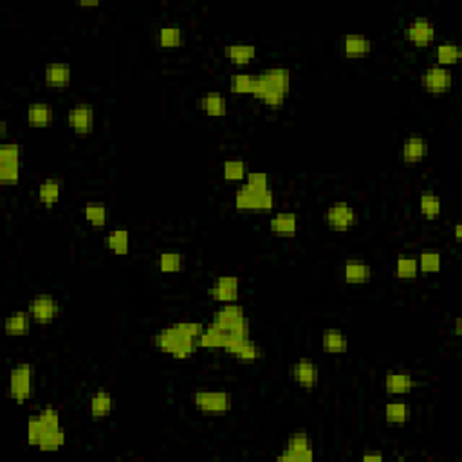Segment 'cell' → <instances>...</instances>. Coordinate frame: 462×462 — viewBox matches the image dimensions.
Segmentation results:
<instances>
[{
    "instance_id": "obj_27",
    "label": "cell",
    "mask_w": 462,
    "mask_h": 462,
    "mask_svg": "<svg viewBox=\"0 0 462 462\" xmlns=\"http://www.w3.org/2000/svg\"><path fill=\"white\" fill-rule=\"evenodd\" d=\"M31 322H33V316L29 311H13L6 318L4 332L8 336H25L31 329Z\"/></svg>"
},
{
    "instance_id": "obj_8",
    "label": "cell",
    "mask_w": 462,
    "mask_h": 462,
    "mask_svg": "<svg viewBox=\"0 0 462 462\" xmlns=\"http://www.w3.org/2000/svg\"><path fill=\"white\" fill-rule=\"evenodd\" d=\"M233 204L240 211H271L275 208L273 190L269 192H255L246 186H240L235 192Z\"/></svg>"
},
{
    "instance_id": "obj_45",
    "label": "cell",
    "mask_w": 462,
    "mask_h": 462,
    "mask_svg": "<svg viewBox=\"0 0 462 462\" xmlns=\"http://www.w3.org/2000/svg\"><path fill=\"white\" fill-rule=\"evenodd\" d=\"M38 419L42 421L44 428H55V426H60L62 425V417H60V412L58 410H55V408H42L40 412L37 414Z\"/></svg>"
},
{
    "instance_id": "obj_17",
    "label": "cell",
    "mask_w": 462,
    "mask_h": 462,
    "mask_svg": "<svg viewBox=\"0 0 462 462\" xmlns=\"http://www.w3.org/2000/svg\"><path fill=\"white\" fill-rule=\"evenodd\" d=\"M428 141L423 136L412 134L408 136L403 141V145H401L400 157L403 163L417 164L421 161H425V157L428 156Z\"/></svg>"
},
{
    "instance_id": "obj_36",
    "label": "cell",
    "mask_w": 462,
    "mask_h": 462,
    "mask_svg": "<svg viewBox=\"0 0 462 462\" xmlns=\"http://www.w3.org/2000/svg\"><path fill=\"white\" fill-rule=\"evenodd\" d=\"M419 211L421 215H425L426 219L433 220L441 217L442 211V201L437 194L433 192H423L419 195Z\"/></svg>"
},
{
    "instance_id": "obj_44",
    "label": "cell",
    "mask_w": 462,
    "mask_h": 462,
    "mask_svg": "<svg viewBox=\"0 0 462 462\" xmlns=\"http://www.w3.org/2000/svg\"><path fill=\"white\" fill-rule=\"evenodd\" d=\"M44 432H46V428H44L42 421L38 419L37 414H34V416H29V419H27V444L37 446L38 448Z\"/></svg>"
},
{
    "instance_id": "obj_28",
    "label": "cell",
    "mask_w": 462,
    "mask_h": 462,
    "mask_svg": "<svg viewBox=\"0 0 462 462\" xmlns=\"http://www.w3.org/2000/svg\"><path fill=\"white\" fill-rule=\"evenodd\" d=\"M322 349L327 354H345L349 350V340L340 329H325L322 334Z\"/></svg>"
},
{
    "instance_id": "obj_24",
    "label": "cell",
    "mask_w": 462,
    "mask_h": 462,
    "mask_svg": "<svg viewBox=\"0 0 462 462\" xmlns=\"http://www.w3.org/2000/svg\"><path fill=\"white\" fill-rule=\"evenodd\" d=\"M62 192H63L62 179H56V177L44 179L37 188L38 202L46 208H53L56 202L60 201V197H62Z\"/></svg>"
},
{
    "instance_id": "obj_35",
    "label": "cell",
    "mask_w": 462,
    "mask_h": 462,
    "mask_svg": "<svg viewBox=\"0 0 462 462\" xmlns=\"http://www.w3.org/2000/svg\"><path fill=\"white\" fill-rule=\"evenodd\" d=\"M67 441V433L62 425L55 426V428H47L44 432L42 439H40V444H38V450L40 451H58L60 448H63Z\"/></svg>"
},
{
    "instance_id": "obj_39",
    "label": "cell",
    "mask_w": 462,
    "mask_h": 462,
    "mask_svg": "<svg viewBox=\"0 0 462 462\" xmlns=\"http://www.w3.org/2000/svg\"><path fill=\"white\" fill-rule=\"evenodd\" d=\"M248 164L242 159H226L223 164V176L226 181L230 183H240L246 181L248 177Z\"/></svg>"
},
{
    "instance_id": "obj_26",
    "label": "cell",
    "mask_w": 462,
    "mask_h": 462,
    "mask_svg": "<svg viewBox=\"0 0 462 462\" xmlns=\"http://www.w3.org/2000/svg\"><path fill=\"white\" fill-rule=\"evenodd\" d=\"M341 277L347 284H367L372 278V268L363 260H347L341 268Z\"/></svg>"
},
{
    "instance_id": "obj_14",
    "label": "cell",
    "mask_w": 462,
    "mask_h": 462,
    "mask_svg": "<svg viewBox=\"0 0 462 462\" xmlns=\"http://www.w3.org/2000/svg\"><path fill=\"white\" fill-rule=\"evenodd\" d=\"M223 352L230 354V356L237 357L240 363H255L260 357V349L251 338L233 336L230 334L223 347Z\"/></svg>"
},
{
    "instance_id": "obj_6",
    "label": "cell",
    "mask_w": 462,
    "mask_h": 462,
    "mask_svg": "<svg viewBox=\"0 0 462 462\" xmlns=\"http://www.w3.org/2000/svg\"><path fill=\"white\" fill-rule=\"evenodd\" d=\"M312 458H315V448L305 430L294 432L277 455L278 462H311Z\"/></svg>"
},
{
    "instance_id": "obj_43",
    "label": "cell",
    "mask_w": 462,
    "mask_h": 462,
    "mask_svg": "<svg viewBox=\"0 0 462 462\" xmlns=\"http://www.w3.org/2000/svg\"><path fill=\"white\" fill-rule=\"evenodd\" d=\"M244 186L249 190H255V192H269L271 190V181H269V176L265 172H249Z\"/></svg>"
},
{
    "instance_id": "obj_21",
    "label": "cell",
    "mask_w": 462,
    "mask_h": 462,
    "mask_svg": "<svg viewBox=\"0 0 462 462\" xmlns=\"http://www.w3.org/2000/svg\"><path fill=\"white\" fill-rule=\"evenodd\" d=\"M44 80L53 88H65L72 80V69L65 62L47 63L44 69Z\"/></svg>"
},
{
    "instance_id": "obj_22",
    "label": "cell",
    "mask_w": 462,
    "mask_h": 462,
    "mask_svg": "<svg viewBox=\"0 0 462 462\" xmlns=\"http://www.w3.org/2000/svg\"><path fill=\"white\" fill-rule=\"evenodd\" d=\"M224 58L233 63V65H239V67L249 65L256 58V46L248 42L227 44L224 47Z\"/></svg>"
},
{
    "instance_id": "obj_2",
    "label": "cell",
    "mask_w": 462,
    "mask_h": 462,
    "mask_svg": "<svg viewBox=\"0 0 462 462\" xmlns=\"http://www.w3.org/2000/svg\"><path fill=\"white\" fill-rule=\"evenodd\" d=\"M291 81H293V72L287 67H268L255 74L253 80L251 96L260 100L269 109H280L286 103L287 94L291 93Z\"/></svg>"
},
{
    "instance_id": "obj_3",
    "label": "cell",
    "mask_w": 462,
    "mask_h": 462,
    "mask_svg": "<svg viewBox=\"0 0 462 462\" xmlns=\"http://www.w3.org/2000/svg\"><path fill=\"white\" fill-rule=\"evenodd\" d=\"M211 322L219 329H223L227 334L233 336L249 338L251 332V325H249V318L244 311V307L239 303H223V305L213 312Z\"/></svg>"
},
{
    "instance_id": "obj_9",
    "label": "cell",
    "mask_w": 462,
    "mask_h": 462,
    "mask_svg": "<svg viewBox=\"0 0 462 462\" xmlns=\"http://www.w3.org/2000/svg\"><path fill=\"white\" fill-rule=\"evenodd\" d=\"M324 223L332 231H349L359 223V213L349 202H334L325 210Z\"/></svg>"
},
{
    "instance_id": "obj_25",
    "label": "cell",
    "mask_w": 462,
    "mask_h": 462,
    "mask_svg": "<svg viewBox=\"0 0 462 462\" xmlns=\"http://www.w3.org/2000/svg\"><path fill=\"white\" fill-rule=\"evenodd\" d=\"M25 118L31 126H37V128H46L53 123L55 119V110L49 103L46 101H34L27 107V112H25Z\"/></svg>"
},
{
    "instance_id": "obj_37",
    "label": "cell",
    "mask_w": 462,
    "mask_h": 462,
    "mask_svg": "<svg viewBox=\"0 0 462 462\" xmlns=\"http://www.w3.org/2000/svg\"><path fill=\"white\" fill-rule=\"evenodd\" d=\"M185 268V255L177 251H163L157 256V269L164 275H173Z\"/></svg>"
},
{
    "instance_id": "obj_20",
    "label": "cell",
    "mask_w": 462,
    "mask_h": 462,
    "mask_svg": "<svg viewBox=\"0 0 462 462\" xmlns=\"http://www.w3.org/2000/svg\"><path fill=\"white\" fill-rule=\"evenodd\" d=\"M341 53L349 58H362L372 51V40L367 34L349 33L341 37Z\"/></svg>"
},
{
    "instance_id": "obj_50",
    "label": "cell",
    "mask_w": 462,
    "mask_h": 462,
    "mask_svg": "<svg viewBox=\"0 0 462 462\" xmlns=\"http://www.w3.org/2000/svg\"><path fill=\"white\" fill-rule=\"evenodd\" d=\"M455 239H457V242L462 239V226L458 223L455 224Z\"/></svg>"
},
{
    "instance_id": "obj_5",
    "label": "cell",
    "mask_w": 462,
    "mask_h": 462,
    "mask_svg": "<svg viewBox=\"0 0 462 462\" xmlns=\"http://www.w3.org/2000/svg\"><path fill=\"white\" fill-rule=\"evenodd\" d=\"M9 397L17 403L31 400L34 394V367L31 363H18L9 370Z\"/></svg>"
},
{
    "instance_id": "obj_34",
    "label": "cell",
    "mask_w": 462,
    "mask_h": 462,
    "mask_svg": "<svg viewBox=\"0 0 462 462\" xmlns=\"http://www.w3.org/2000/svg\"><path fill=\"white\" fill-rule=\"evenodd\" d=\"M395 277L400 280H416L419 277V264H417V256L408 255V253H401L395 260L394 268Z\"/></svg>"
},
{
    "instance_id": "obj_10",
    "label": "cell",
    "mask_w": 462,
    "mask_h": 462,
    "mask_svg": "<svg viewBox=\"0 0 462 462\" xmlns=\"http://www.w3.org/2000/svg\"><path fill=\"white\" fill-rule=\"evenodd\" d=\"M421 85L428 94H446L454 87V74L448 67L441 65H430L421 74Z\"/></svg>"
},
{
    "instance_id": "obj_33",
    "label": "cell",
    "mask_w": 462,
    "mask_h": 462,
    "mask_svg": "<svg viewBox=\"0 0 462 462\" xmlns=\"http://www.w3.org/2000/svg\"><path fill=\"white\" fill-rule=\"evenodd\" d=\"M185 42V33L177 24H166L161 25L157 31V44L163 49H173V47H181Z\"/></svg>"
},
{
    "instance_id": "obj_19",
    "label": "cell",
    "mask_w": 462,
    "mask_h": 462,
    "mask_svg": "<svg viewBox=\"0 0 462 462\" xmlns=\"http://www.w3.org/2000/svg\"><path fill=\"white\" fill-rule=\"evenodd\" d=\"M416 387V378L408 370H390L385 376V390L390 395H407Z\"/></svg>"
},
{
    "instance_id": "obj_29",
    "label": "cell",
    "mask_w": 462,
    "mask_h": 462,
    "mask_svg": "<svg viewBox=\"0 0 462 462\" xmlns=\"http://www.w3.org/2000/svg\"><path fill=\"white\" fill-rule=\"evenodd\" d=\"M105 246L114 255H128L131 251V233L126 227H114L105 237Z\"/></svg>"
},
{
    "instance_id": "obj_49",
    "label": "cell",
    "mask_w": 462,
    "mask_h": 462,
    "mask_svg": "<svg viewBox=\"0 0 462 462\" xmlns=\"http://www.w3.org/2000/svg\"><path fill=\"white\" fill-rule=\"evenodd\" d=\"M6 134H8V123L0 121V138H6Z\"/></svg>"
},
{
    "instance_id": "obj_16",
    "label": "cell",
    "mask_w": 462,
    "mask_h": 462,
    "mask_svg": "<svg viewBox=\"0 0 462 462\" xmlns=\"http://www.w3.org/2000/svg\"><path fill=\"white\" fill-rule=\"evenodd\" d=\"M291 376L293 381L303 390H312L319 381L318 365L312 362L311 357H300L298 362L291 367Z\"/></svg>"
},
{
    "instance_id": "obj_1",
    "label": "cell",
    "mask_w": 462,
    "mask_h": 462,
    "mask_svg": "<svg viewBox=\"0 0 462 462\" xmlns=\"http://www.w3.org/2000/svg\"><path fill=\"white\" fill-rule=\"evenodd\" d=\"M206 325L199 322H177L154 334V347L176 359H188L199 350V338Z\"/></svg>"
},
{
    "instance_id": "obj_18",
    "label": "cell",
    "mask_w": 462,
    "mask_h": 462,
    "mask_svg": "<svg viewBox=\"0 0 462 462\" xmlns=\"http://www.w3.org/2000/svg\"><path fill=\"white\" fill-rule=\"evenodd\" d=\"M269 231L280 239H293L298 231V215L294 211H278L269 219Z\"/></svg>"
},
{
    "instance_id": "obj_31",
    "label": "cell",
    "mask_w": 462,
    "mask_h": 462,
    "mask_svg": "<svg viewBox=\"0 0 462 462\" xmlns=\"http://www.w3.org/2000/svg\"><path fill=\"white\" fill-rule=\"evenodd\" d=\"M227 332H224L223 329H219L213 322L204 327V332L199 338V349H206V350H223L224 343L227 340Z\"/></svg>"
},
{
    "instance_id": "obj_12",
    "label": "cell",
    "mask_w": 462,
    "mask_h": 462,
    "mask_svg": "<svg viewBox=\"0 0 462 462\" xmlns=\"http://www.w3.org/2000/svg\"><path fill=\"white\" fill-rule=\"evenodd\" d=\"M96 114L91 103H76L67 110V125L74 134L87 136L94 131Z\"/></svg>"
},
{
    "instance_id": "obj_23",
    "label": "cell",
    "mask_w": 462,
    "mask_h": 462,
    "mask_svg": "<svg viewBox=\"0 0 462 462\" xmlns=\"http://www.w3.org/2000/svg\"><path fill=\"white\" fill-rule=\"evenodd\" d=\"M197 107L210 118H224L227 114V100L223 93L211 91L197 100Z\"/></svg>"
},
{
    "instance_id": "obj_47",
    "label": "cell",
    "mask_w": 462,
    "mask_h": 462,
    "mask_svg": "<svg viewBox=\"0 0 462 462\" xmlns=\"http://www.w3.org/2000/svg\"><path fill=\"white\" fill-rule=\"evenodd\" d=\"M78 4L81 8H96V6H100V0H80Z\"/></svg>"
},
{
    "instance_id": "obj_46",
    "label": "cell",
    "mask_w": 462,
    "mask_h": 462,
    "mask_svg": "<svg viewBox=\"0 0 462 462\" xmlns=\"http://www.w3.org/2000/svg\"><path fill=\"white\" fill-rule=\"evenodd\" d=\"M362 461H378V462H381L383 461V455L381 454H365V455H362Z\"/></svg>"
},
{
    "instance_id": "obj_13",
    "label": "cell",
    "mask_w": 462,
    "mask_h": 462,
    "mask_svg": "<svg viewBox=\"0 0 462 462\" xmlns=\"http://www.w3.org/2000/svg\"><path fill=\"white\" fill-rule=\"evenodd\" d=\"M211 300L217 303H235L240 296V280L237 275H220L208 289Z\"/></svg>"
},
{
    "instance_id": "obj_30",
    "label": "cell",
    "mask_w": 462,
    "mask_h": 462,
    "mask_svg": "<svg viewBox=\"0 0 462 462\" xmlns=\"http://www.w3.org/2000/svg\"><path fill=\"white\" fill-rule=\"evenodd\" d=\"M112 394H110L107 388H100V390L94 392L93 397H91V416H93V419H105V417H109L110 414H112Z\"/></svg>"
},
{
    "instance_id": "obj_42",
    "label": "cell",
    "mask_w": 462,
    "mask_h": 462,
    "mask_svg": "<svg viewBox=\"0 0 462 462\" xmlns=\"http://www.w3.org/2000/svg\"><path fill=\"white\" fill-rule=\"evenodd\" d=\"M253 80H255V74H249V72H237V74L231 76L230 91L233 94H251Z\"/></svg>"
},
{
    "instance_id": "obj_4",
    "label": "cell",
    "mask_w": 462,
    "mask_h": 462,
    "mask_svg": "<svg viewBox=\"0 0 462 462\" xmlns=\"http://www.w3.org/2000/svg\"><path fill=\"white\" fill-rule=\"evenodd\" d=\"M194 407L197 412L206 414V416H226L233 408V400H231L230 392L226 390H208V388H201V390L194 392Z\"/></svg>"
},
{
    "instance_id": "obj_32",
    "label": "cell",
    "mask_w": 462,
    "mask_h": 462,
    "mask_svg": "<svg viewBox=\"0 0 462 462\" xmlns=\"http://www.w3.org/2000/svg\"><path fill=\"white\" fill-rule=\"evenodd\" d=\"M412 419V408L404 401H390L385 404V421L392 426L407 425Z\"/></svg>"
},
{
    "instance_id": "obj_7",
    "label": "cell",
    "mask_w": 462,
    "mask_h": 462,
    "mask_svg": "<svg viewBox=\"0 0 462 462\" xmlns=\"http://www.w3.org/2000/svg\"><path fill=\"white\" fill-rule=\"evenodd\" d=\"M22 150L17 141H9L0 147V185L17 186L20 181Z\"/></svg>"
},
{
    "instance_id": "obj_11",
    "label": "cell",
    "mask_w": 462,
    "mask_h": 462,
    "mask_svg": "<svg viewBox=\"0 0 462 462\" xmlns=\"http://www.w3.org/2000/svg\"><path fill=\"white\" fill-rule=\"evenodd\" d=\"M27 311L33 316L34 324L40 325H49L55 322L56 316L62 311V305H60L58 300L53 296V294H37L33 300L27 305Z\"/></svg>"
},
{
    "instance_id": "obj_41",
    "label": "cell",
    "mask_w": 462,
    "mask_h": 462,
    "mask_svg": "<svg viewBox=\"0 0 462 462\" xmlns=\"http://www.w3.org/2000/svg\"><path fill=\"white\" fill-rule=\"evenodd\" d=\"M81 213H84L85 220H88L96 227H103L109 219V210L105 204H87V206H84Z\"/></svg>"
},
{
    "instance_id": "obj_38",
    "label": "cell",
    "mask_w": 462,
    "mask_h": 462,
    "mask_svg": "<svg viewBox=\"0 0 462 462\" xmlns=\"http://www.w3.org/2000/svg\"><path fill=\"white\" fill-rule=\"evenodd\" d=\"M461 55H462L461 47H458L455 42L439 44L437 49H435V58H437V65H441V67L450 69V65H454V63L458 62Z\"/></svg>"
},
{
    "instance_id": "obj_48",
    "label": "cell",
    "mask_w": 462,
    "mask_h": 462,
    "mask_svg": "<svg viewBox=\"0 0 462 462\" xmlns=\"http://www.w3.org/2000/svg\"><path fill=\"white\" fill-rule=\"evenodd\" d=\"M462 334V319L457 318L455 319V336H461Z\"/></svg>"
},
{
    "instance_id": "obj_15",
    "label": "cell",
    "mask_w": 462,
    "mask_h": 462,
    "mask_svg": "<svg viewBox=\"0 0 462 462\" xmlns=\"http://www.w3.org/2000/svg\"><path fill=\"white\" fill-rule=\"evenodd\" d=\"M435 24L428 17H416L408 22L407 38L416 47H428L435 40Z\"/></svg>"
},
{
    "instance_id": "obj_40",
    "label": "cell",
    "mask_w": 462,
    "mask_h": 462,
    "mask_svg": "<svg viewBox=\"0 0 462 462\" xmlns=\"http://www.w3.org/2000/svg\"><path fill=\"white\" fill-rule=\"evenodd\" d=\"M417 264H419V273L435 275L442 268V256L439 251H421L417 256Z\"/></svg>"
}]
</instances>
